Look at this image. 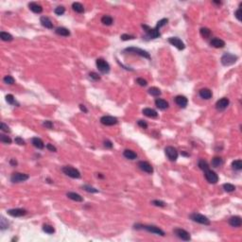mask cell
Segmentation results:
<instances>
[{
    "mask_svg": "<svg viewBox=\"0 0 242 242\" xmlns=\"http://www.w3.org/2000/svg\"><path fill=\"white\" fill-rule=\"evenodd\" d=\"M137 124H138V126H140V127L143 128V129H147L148 128V123L145 120H138Z\"/></svg>",
    "mask_w": 242,
    "mask_h": 242,
    "instance_id": "db71d44e",
    "label": "cell"
},
{
    "mask_svg": "<svg viewBox=\"0 0 242 242\" xmlns=\"http://www.w3.org/2000/svg\"><path fill=\"white\" fill-rule=\"evenodd\" d=\"M96 64L98 69L103 74H107L110 72V65L104 59H98L96 61Z\"/></svg>",
    "mask_w": 242,
    "mask_h": 242,
    "instance_id": "52a82bcc",
    "label": "cell"
},
{
    "mask_svg": "<svg viewBox=\"0 0 242 242\" xmlns=\"http://www.w3.org/2000/svg\"><path fill=\"white\" fill-rule=\"evenodd\" d=\"M0 227H1V230H5L9 227V222L6 220L4 217H1V219H0Z\"/></svg>",
    "mask_w": 242,
    "mask_h": 242,
    "instance_id": "7bdbcfd3",
    "label": "cell"
},
{
    "mask_svg": "<svg viewBox=\"0 0 242 242\" xmlns=\"http://www.w3.org/2000/svg\"><path fill=\"white\" fill-rule=\"evenodd\" d=\"M40 22H41L42 26L46 28H49V30L53 28V23L51 22V20L49 18L47 17V16H42V17L40 18Z\"/></svg>",
    "mask_w": 242,
    "mask_h": 242,
    "instance_id": "44dd1931",
    "label": "cell"
},
{
    "mask_svg": "<svg viewBox=\"0 0 242 242\" xmlns=\"http://www.w3.org/2000/svg\"><path fill=\"white\" fill-rule=\"evenodd\" d=\"M138 167H139V169L142 170V171L148 173V174H151L153 173V167L150 164L146 162V161H140L139 163H138Z\"/></svg>",
    "mask_w": 242,
    "mask_h": 242,
    "instance_id": "9a60e30c",
    "label": "cell"
},
{
    "mask_svg": "<svg viewBox=\"0 0 242 242\" xmlns=\"http://www.w3.org/2000/svg\"><path fill=\"white\" fill-rule=\"evenodd\" d=\"M55 32H56V34L60 35V36H63V37H67L70 35V31L68 28H63V27L57 28L56 30H55Z\"/></svg>",
    "mask_w": 242,
    "mask_h": 242,
    "instance_id": "4316f807",
    "label": "cell"
},
{
    "mask_svg": "<svg viewBox=\"0 0 242 242\" xmlns=\"http://www.w3.org/2000/svg\"><path fill=\"white\" fill-rule=\"evenodd\" d=\"M3 82H4L6 84H13V83L15 82V80L12 78L11 76H5L4 77V79H3Z\"/></svg>",
    "mask_w": 242,
    "mask_h": 242,
    "instance_id": "b9f144b4",
    "label": "cell"
},
{
    "mask_svg": "<svg viewBox=\"0 0 242 242\" xmlns=\"http://www.w3.org/2000/svg\"><path fill=\"white\" fill-rule=\"evenodd\" d=\"M164 152H166V155L167 156V158L170 161H176L177 158H178V151L174 147L169 146L164 148Z\"/></svg>",
    "mask_w": 242,
    "mask_h": 242,
    "instance_id": "8fae6325",
    "label": "cell"
},
{
    "mask_svg": "<svg viewBox=\"0 0 242 242\" xmlns=\"http://www.w3.org/2000/svg\"><path fill=\"white\" fill-rule=\"evenodd\" d=\"M43 125H44V127H46L47 129H49V130H51V129L53 128V123L51 121H49V120L44 121V123H43Z\"/></svg>",
    "mask_w": 242,
    "mask_h": 242,
    "instance_id": "816d5d0a",
    "label": "cell"
},
{
    "mask_svg": "<svg viewBox=\"0 0 242 242\" xmlns=\"http://www.w3.org/2000/svg\"><path fill=\"white\" fill-rule=\"evenodd\" d=\"M204 176L205 179L207 180L208 183H217L218 182V176L215 171H213L210 169L204 170Z\"/></svg>",
    "mask_w": 242,
    "mask_h": 242,
    "instance_id": "ba28073f",
    "label": "cell"
},
{
    "mask_svg": "<svg viewBox=\"0 0 242 242\" xmlns=\"http://www.w3.org/2000/svg\"><path fill=\"white\" fill-rule=\"evenodd\" d=\"M31 143L35 148H38V150H43L44 148V144L43 140L39 137H33L31 140Z\"/></svg>",
    "mask_w": 242,
    "mask_h": 242,
    "instance_id": "cb8c5ba5",
    "label": "cell"
},
{
    "mask_svg": "<svg viewBox=\"0 0 242 242\" xmlns=\"http://www.w3.org/2000/svg\"><path fill=\"white\" fill-rule=\"evenodd\" d=\"M198 167H200V169L202 170V171H204V170L209 169V164L207 163V161H205V160H203V159H201V160L199 161Z\"/></svg>",
    "mask_w": 242,
    "mask_h": 242,
    "instance_id": "1f68e13d",
    "label": "cell"
},
{
    "mask_svg": "<svg viewBox=\"0 0 242 242\" xmlns=\"http://www.w3.org/2000/svg\"><path fill=\"white\" fill-rule=\"evenodd\" d=\"M89 77L92 80H100V77H99L98 74L96 73V72H91V73L89 74Z\"/></svg>",
    "mask_w": 242,
    "mask_h": 242,
    "instance_id": "bcb514c9",
    "label": "cell"
},
{
    "mask_svg": "<svg viewBox=\"0 0 242 242\" xmlns=\"http://www.w3.org/2000/svg\"><path fill=\"white\" fill-rule=\"evenodd\" d=\"M72 8H73L74 11H75L76 12H78V13H82V12H84V8H83L82 4H80V3H79V2L73 3Z\"/></svg>",
    "mask_w": 242,
    "mask_h": 242,
    "instance_id": "f546056e",
    "label": "cell"
},
{
    "mask_svg": "<svg viewBox=\"0 0 242 242\" xmlns=\"http://www.w3.org/2000/svg\"><path fill=\"white\" fill-rule=\"evenodd\" d=\"M169 44H171L172 46L175 47L177 49H179V50H183L185 49V44H183V42L179 39L178 37H170L169 38Z\"/></svg>",
    "mask_w": 242,
    "mask_h": 242,
    "instance_id": "7c38bea8",
    "label": "cell"
},
{
    "mask_svg": "<svg viewBox=\"0 0 242 242\" xmlns=\"http://www.w3.org/2000/svg\"><path fill=\"white\" fill-rule=\"evenodd\" d=\"M155 105L160 110H166L169 108V102L162 98H157L155 100Z\"/></svg>",
    "mask_w": 242,
    "mask_h": 242,
    "instance_id": "484cf974",
    "label": "cell"
},
{
    "mask_svg": "<svg viewBox=\"0 0 242 242\" xmlns=\"http://www.w3.org/2000/svg\"><path fill=\"white\" fill-rule=\"evenodd\" d=\"M100 122L101 124L105 125V126H113L115 125L118 122L117 118L115 117H111V115H104L100 118Z\"/></svg>",
    "mask_w": 242,
    "mask_h": 242,
    "instance_id": "4fadbf2b",
    "label": "cell"
},
{
    "mask_svg": "<svg viewBox=\"0 0 242 242\" xmlns=\"http://www.w3.org/2000/svg\"><path fill=\"white\" fill-rule=\"evenodd\" d=\"M0 38H1V40L4 42H11L13 40L12 35H11L9 33H8V32H5V31L0 32Z\"/></svg>",
    "mask_w": 242,
    "mask_h": 242,
    "instance_id": "f1b7e54d",
    "label": "cell"
},
{
    "mask_svg": "<svg viewBox=\"0 0 242 242\" xmlns=\"http://www.w3.org/2000/svg\"><path fill=\"white\" fill-rule=\"evenodd\" d=\"M54 12L57 15H63L64 12H65V9H64V7H63V6H59V7H57L55 9Z\"/></svg>",
    "mask_w": 242,
    "mask_h": 242,
    "instance_id": "ee69618b",
    "label": "cell"
},
{
    "mask_svg": "<svg viewBox=\"0 0 242 242\" xmlns=\"http://www.w3.org/2000/svg\"><path fill=\"white\" fill-rule=\"evenodd\" d=\"M235 16L238 21H241V9L240 8H238L237 11H235Z\"/></svg>",
    "mask_w": 242,
    "mask_h": 242,
    "instance_id": "f5cc1de1",
    "label": "cell"
},
{
    "mask_svg": "<svg viewBox=\"0 0 242 242\" xmlns=\"http://www.w3.org/2000/svg\"><path fill=\"white\" fill-rule=\"evenodd\" d=\"M6 101H7L9 104H11V105H18V103L16 102V100H15L14 96H12V95H11V94L6 96Z\"/></svg>",
    "mask_w": 242,
    "mask_h": 242,
    "instance_id": "74e56055",
    "label": "cell"
},
{
    "mask_svg": "<svg viewBox=\"0 0 242 242\" xmlns=\"http://www.w3.org/2000/svg\"><path fill=\"white\" fill-rule=\"evenodd\" d=\"M148 94L153 96H159L161 94H162V92H161V90L159 88H157V87H151V88L148 89Z\"/></svg>",
    "mask_w": 242,
    "mask_h": 242,
    "instance_id": "4dcf8cb0",
    "label": "cell"
},
{
    "mask_svg": "<svg viewBox=\"0 0 242 242\" xmlns=\"http://www.w3.org/2000/svg\"><path fill=\"white\" fill-rule=\"evenodd\" d=\"M237 59H238V57L237 56V55H234L232 53H225V54L222 55L220 62L222 63V65L229 66V65H232V64L237 63Z\"/></svg>",
    "mask_w": 242,
    "mask_h": 242,
    "instance_id": "7a4b0ae2",
    "label": "cell"
},
{
    "mask_svg": "<svg viewBox=\"0 0 242 242\" xmlns=\"http://www.w3.org/2000/svg\"><path fill=\"white\" fill-rule=\"evenodd\" d=\"M28 7H30V9L31 11H33L34 13H41L42 11H43V8H42V6L37 4V3L35 2H31L28 4Z\"/></svg>",
    "mask_w": 242,
    "mask_h": 242,
    "instance_id": "d4e9b609",
    "label": "cell"
},
{
    "mask_svg": "<svg viewBox=\"0 0 242 242\" xmlns=\"http://www.w3.org/2000/svg\"><path fill=\"white\" fill-rule=\"evenodd\" d=\"M46 147H47V150H50V151H53V152H56V151H57L56 147H54L52 144H47Z\"/></svg>",
    "mask_w": 242,
    "mask_h": 242,
    "instance_id": "9f6ffc18",
    "label": "cell"
},
{
    "mask_svg": "<svg viewBox=\"0 0 242 242\" xmlns=\"http://www.w3.org/2000/svg\"><path fill=\"white\" fill-rule=\"evenodd\" d=\"M167 22H169V19H167V18H163V19H161V20L157 23L155 28H157V30H159L161 28L164 27V26H166V25L167 24Z\"/></svg>",
    "mask_w": 242,
    "mask_h": 242,
    "instance_id": "ab89813d",
    "label": "cell"
},
{
    "mask_svg": "<svg viewBox=\"0 0 242 242\" xmlns=\"http://www.w3.org/2000/svg\"><path fill=\"white\" fill-rule=\"evenodd\" d=\"M214 3H216V4H220V1H214Z\"/></svg>",
    "mask_w": 242,
    "mask_h": 242,
    "instance_id": "94428289",
    "label": "cell"
},
{
    "mask_svg": "<svg viewBox=\"0 0 242 242\" xmlns=\"http://www.w3.org/2000/svg\"><path fill=\"white\" fill-rule=\"evenodd\" d=\"M104 147L107 148H113V143L110 140H105L104 141Z\"/></svg>",
    "mask_w": 242,
    "mask_h": 242,
    "instance_id": "6f0895ef",
    "label": "cell"
},
{
    "mask_svg": "<svg viewBox=\"0 0 242 242\" xmlns=\"http://www.w3.org/2000/svg\"><path fill=\"white\" fill-rule=\"evenodd\" d=\"M82 188L85 190V191L87 192H89V193H98V189H96L94 187H92V186H90V185H83L82 186Z\"/></svg>",
    "mask_w": 242,
    "mask_h": 242,
    "instance_id": "f6af8a7d",
    "label": "cell"
},
{
    "mask_svg": "<svg viewBox=\"0 0 242 242\" xmlns=\"http://www.w3.org/2000/svg\"><path fill=\"white\" fill-rule=\"evenodd\" d=\"M101 23L106 26H111L113 24V18L109 15H104L101 18Z\"/></svg>",
    "mask_w": 242,
    "mask_h": 242,
    "instance_id": "e575fe53",
    "label": "cell"
},
{
    "mask_svg": "<svg viewBox=\"0 0 242 242\" xmlns=\"http://www.w3.org/2000/svg\"><path fill=\"white\" fill-rule=\"evenodd\" d=\"M174 100H175L176 104L180 106L181 108H185L186 105H187V102H188L187 98H186L185 96H175Z\"/></svg>",
    "mask_w": 242,
    "mask_h": 242,
    "instance_id": "e0dca14e",
    "label": "cell"
},
{
    "mask_svg": "<svg viewBox=\"0 0 242 242\" xmlns=\"http://www.w3.org/2000/svg\"><path fill=\"white\" fill-rule=\"evenodd\" d=\"M210 44L215 48H222L225 47V42L219 38H213L210 42Z\"/></svg>",
    "mask_w": 242,
    "mask_h": 242,
    "instance_id": "d6986e66",
    "label": "cell"
},
{
    "mask_svg": "<svg viewBox=\"0 0 242 242\" xmlns=\"http://www.w3.org/2000/svg\"><path fill=\"white\" fill-rule=\"evenodd\" d=\"M8 215L11 216L13 218H19V217H23L27 214V210L21 208H14V209H9L7 211Z\"/></svg>",
    "mask_w": 242,
    "mask_h": 242,
    "instance_id": "5bb4252c",
    "label": "cell"
},
{
    "mask_svg": "<svg viewBox=\"0 0 242 242\" xmlns=\"http://www.w3.org/2000/svg\"><path fill=\"white\" fill-rule=\"evenodd\" d=\"M142 28H144L145 31H146L147 35L148 36L150 39H156V38H159L161 36L159 30H157V28H150L147 25H142Z\"/></svg>",
    "mask_w": 242,
    "mask_h": 242,
    "instance_id": "8992f818",
    "label": "cell"
},
{
    "mask_svg": "<svg viewBox=\"0 0 242 242\" xmlns=\"http://www.w3.org/2000/svg\"><path fill=\"white\" fill-rule=\"evenodd\" d=\"M80 111L83 112V113H87L88 112V110L86 109V107L83 104H80Z\"/></svg>",
    "mask_w": 242,
    "mask_h": 242,
    "instance_id": "91938a15",
    "label": "cell"
},
{
    "mask_svg": "<svg viewBox=\"0 0 242 242\" xmlns=\"http://www.w3.org/2000/svg\"><path fill=\"white\" fill-rule=\"evenodd\" d=\"M174 234L176 235V237H178L180 239H182L183 241H189L190 239H191L190 234L187 231L183 230V229H182V228L174 229Z\"/></svg>",
    "mask_w": 242,
    "mask_h": 242,
    "instance_id": "30bf717a",
    "label": "cell"
},
{
    "mask_svg": "<svg viewBox=\"0 0 242 242\" xmlns=\"http://www.w3.org/2000/svg\"><path fill=\"white\" fill-rule=\"evenodd\" d=\"M229 104H230V100L227 98H222L218 99L217 103H216V108H217L218 111H223V110L228 107Z\"/></svg>",
    "mask_w": 242,
    "mask_h": 242,
    "instance_id": "2e32d148",
    "label": "cell"
},
{
    "mask_svg": "<svg viewBox=\"0 0 242 242\" xmlns=\"http://www.w3.org/2000/svg\"><path fill=\"white\" fill-rule=\"evenodd\" d=\"M120 38H121V40H123V41H128V40H133V39H134L135 37L133 36V35L123 34V35H121Z\"/></svg>",
    "mask_w": 242,
    "mask_h": 242,
    "instance_id": "7dc6e473",
    "label": "cell"
},
{
    "mask_svg": "<svg viewBox=\"0 0 242 242\" xmlns=\"http://www.w3.org/2000/svg\"><path fill=\"white\" fill-rule=\"evenodd\" d=\"M136 82L139 84L140 86H146L148 84V82H147V80H144V79H142V78H138L136 79Z\"/></svg>",
    "mask_w": 242,
    "mask_h": 242,
    "instance_id": "681fc988",
    "label": "cell"
},
{
    "mask_svg": "<svg viewBox=\"0 0 242 242\" xmlns=\"http://www.w3.org/2000/svg\"><path fill=\"white\" fill-rule=\"evenodd\" d=\"M144 115H146L148 117H151V118H155L158 117V114L155 110L151 109V108H145L143 111H142Z\"/></svg>",
    "mask_w": 242,
    "mask_h": 242,
    "instance_id": "7402d4cb",
    "label": "cell"
},
{
    "mask_svg": "<svg viewBox=\"0 0 242 242\" xmlns=\"http://www.w3.org/2000/svg\"><path fill=\"white\" fill-rule=\"evenodd\" d=\"M62 170H63V172L65 174V175L70 177V178H73V179H79V178H80V172L77 169H75V167L66 166V167H63V169H62Z\"/></svg>",
    "mask_w": 242,
    "mask_h": 242,
    "instance_id": "3957f363",
    "label": "cell"
},
{
    "mask_svg": "<svg viewBox=\"0 0 242 242\" xmlns=\"http://www.w3.org/2000/svg\"><path fill=\"white\" fill-rule=\"evenodd\" d=\"M232 167L235 170H241L242 169V161L240 159L238 160H235L232 163Z\"/></svg>",
    "mask_w": 242,
    "mask_h": 242,
    "instance_id": "836d02e7",
    "label": "cell"
},
{
    "mask_svg": "<svg viewBox=\"0 0 242 242\" xmlns=\"http://www.w3.org/2000/svg\"><path fill=\"white\" fill-rule=\"evenodd\" d=\"M123 155L125 158H127L129 160H134L137 158V154L131 150H125L123 152Z\"/></svg>",
    "mask_w": 242,
    "mask_h": 242,
    "instance_id": "83f0119b",
    "label": "cell"
},
{
    "mask_svg": "<svg viewBox=\"0 0 242 242\" xmlns=\"http://www.w3.org/2000/svg\"><path fill=\"white\" fill-rule=\"evenodd\" d=\"M222 163H223V161H222V159L220 157H214L212 159V167H220Z\"/></svg>",
    "mask_w": 242,
    "mask_h": 242,
    "instance_id": "d6a6232c",
    "label": "cell"
},
{
    "mask_svg": "<svg viewBox=\"0 0 242 242\" xmlns=\"http://www.w3.org/2000/svg\"><path fill=\"white\" fill-rule=\"evenodd\" d=\"M222 187H223V189L226 192H233L235 190V186L234 185H232V183H224Z\"/></svg>",
    "mask_w": 242,
    "mask_h": 242,
    "instance_id": "f35d334b",
    "label": "cell"
},
{
    "mask_svg": "<svg viewBox=\"0 0 242 242\" xmlns=\"http://www.w3.org/2000/svg\"><path fill=\"white\" fill-rule=\"evenodd\" d=\"M66 196L68 197L70 200H72L74 202H83V198L78 193H75V192H67L66 193Z\"/></svg>",
    "mask_w": 242,
    "mask_h": 242,
    "instance_id": "603a6c76",
    "label": "cell"
},
{
    "mask_svg": "<svg viewBox=\"0 0 242 242\" xmlns=\"http://www.w3.org/2000/svg\"><path fill=\"white\" fill-rule=\"evenodd\" d=\"M135 228L136 229H143V230H146L150 233L155 234L158 235H161V237H164V232L160 229L159 227L154 226V225H135Z\"/></svg>",
    "mask_w": 242,
    "mask_h": 242,
    "instance_id": "6da1fadb",
    "label": "cell"
},
{
    "mask_svg": "<svg viewBox=\"0 0 242 242\" xmlns=\"http://www.w3.org/2000/svg\"><path fill=\"white\" fill-rule=\"evenodd\" d=\"M14 141H15V143L16 144H18V145H20V146H23V145H25V141L22 139L21 137H16L15 139H14Z\"/></svg>",
    "mask_w": 242,
    "mask_h": 242,
    "instance_id": "11a10c76",
    "label": "cell"
},
{
    "mask_svg": "<svg viewBox=\"0 0 242 242\" xmlns=\"http://www.w3.org/2000/svg\"><path fill=\"white\" fill-rule=\"evenodd\" d=\"M9 164H11V166H12V167H16L17 166V161H16L15 159H11L9 160Z\"/></svg>",
    "mask_w": 242,
    "mask_h": 242,
    "instance_id": "680465c9",
    "label": "cell"
},
{
    "mask_svg": "<svg viewBox=\"0 0 242 242\" xmlns=\"http://www.w3.org/2000/svg\"><path fill=\"white\" fill-rule=\"evenodd\" d=\"M0 141H1L2 143H5V144H11V139L9 138V136L5 135V134H0Z\"/></svg>",
    "mask_w": 242,
    "mask_h": 242,
    "instance_id": "60d3db41",
    "label": "cell"
},
{
    "mask_svg": "<svg viewBox=\"0 0 242 242\" xmlns=\"http://www.w3.org/2000/svg\"><path fill=\"white\" fill-rule=\"evenodd\" d=\"M28 178H30V176H28V174L15 172V173H12V175L11 177V183H18L25 182V181H27Z\"/></svg>",
    "mask_w": 242,
    "mask_h": 242,
    "instance_id": "9c48e42d",
    "label": "cell"
},
{
    "mask_svg": "<svg viewBox=\"0 0 242 242\" xmlns=\"http://www.w3.org/2000/svg\"><path fill=\"white\" fill-rule=\"evenodd\" d=\"M124 51H125V52L133 53V54L139 55V56L144 57V58H146V59H148V60L150 59V53L147 52L146 50H143V49H141V48H138V47H128V48H126Z\"/></svg>",
    "mask_w": 242,
    "mask_h": 242,
    "instance_id": "5b68a950",
    "label": "cell"
},
{
    "mask_svg": "<svg viewBox=\"0 0 242 242\" xmlns=\"http://www.w3.org/2000/svg\"><path fill=\"white\" fill-rule=\"evenodd\" d=\"M43 231L44 232V233L48 234V235H51V234H54L55 229H54L53 226H51V225L44 224V225H43Z\"/></svg>",
    "mask_w": 242,
    "mask_h": 242,
    "instance_id": "d590c367",
    "label": "cell"
},
{
    "mask_svg": "<svg viewBox=\"0 0 242 242\" xmlns=\"http://www.w3.org/2000/svg\"><path fill=\"white\" fill-rule=\"evenodd\" d=\"M200 31H201V35L203 38H205V39H207V38L210 37L211 30H209V28H202Z\"/></svg>",
    "mask_w": 242,
    "mask_h": 242,
    "instance_id": "8d00e7d4",
    "label": "cell"
},
{
    "mask_svg": "<svg viewBox=\"0 0 242 242\" xmlns=\"http://www.w3.org/2000/svg\"><path fill=\"white\" fill-rule=\"evenodd\" d=\"M199 95L203 99H210L212 98V96H213L211 90L208 89V88H202V89H201V90H200V92H199Z\"/></svg>",
    "mask_w": 242,
    "mask_h": 242,
    "instance_id": "ffe728a7",
    "label": "cell"
},
{
    "mask_svg": "<svg viewBox=\"0 0 242 242\" xmlns=\"http://www.w3.org/2000/svg\"><path fill=\"white\" fill-rule=\"evenodd\" d=\"M229 224L231 225L232 227H235V228H237V227H240L241 226V224H242V219L240 217H238V216H235V217H232L229 218Z\"/></svg>",
    "mask_w": 242,
    "mask_h": 242,
    "instance_id": "ac0fdd59",
    "label": "cell"
},
{
    "mask_svg": "<svg viewBox=\"0 0 242 242\" xmlns=\"http://www.w3.org/2000/svg\"><path fill=\"white\" fill-rule=\"evenodd\" d=\"M190 218L193 221L197 222V223L203 224V225H210V220L208 219V218H206L205 216H203L202 214H198V213H193L190 215Z\"/></svg>",
    "mask_w": 242,
    "mask_h": 242,
    "instance_id": "277c9868",
    "label": "cell"
},
{
    "mask_svg": "<svg viewBox=\"0 0 242 242\" xmlns=\"http://www.w3.org/2000/svg\"><path fill=\"white\" fill-rule=\"evenodd\" d=\"M152 204H154L155 206H160V207H164V205H166V203L162 201H158V200H154L152 201Z\"/></svg>",
    "mask_w": 242,
    "mask_h": 242,
    "instance_id": "f907efd6",
    "label": "cell"
},
{
    "mask_svg": "<svg viewBox=\"0 0 242 242\" xmlns=\"http://www.w3.org/2000/svg\"><path fill=\"white\" fill-rule=\"evenodd\" d=\"M0 129H1L2 131H5V133H11V130H9V128L5 123H3V122L1 123V125H0Z\"/></svg>",
    "mask_w": 242,
    "mask_h": 242,
    "instance_id": "c3c4849f",
    "label": "cell"
}]
</instances>
